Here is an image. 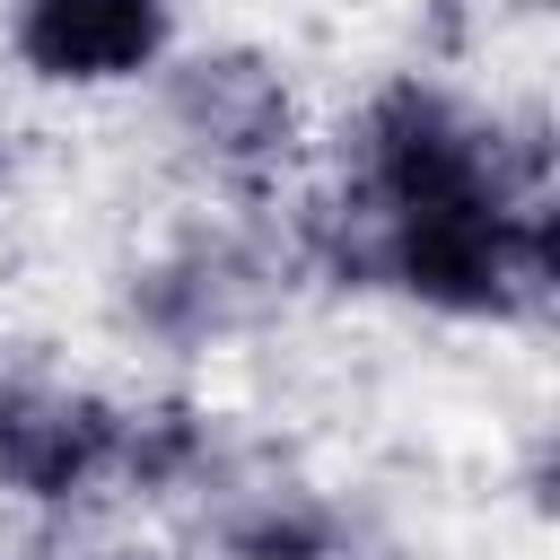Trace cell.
I'll return each mask as SVG.
<instances>
[{
    "label": "cell",
    "mask_w": 560,
    "mask_h": 560,
    "mask_svg": "<svg viewBox=\"0 0 560 560\" xmlns=\"http://www.w3.org/2000/svg\"><path fill=\"white\" fill-rule=\"evenodd\" d=\"M158 105H166L175 140L192 158H210L219 175H271L306 131L289 70L271 52H254V44H210V52L166 61L158 70Z\"/></svg>",
    "instance_id": "2"
},
{
    "label": "cell",
    "mask_w": 560,
    "mask_h": 560,
    "mask_svg": "<svg viewBox=\"0 0 560 560\" xmlns=\"http://www.w3.org/2000/svg\"><path fill=\"white\" fill-rule=\"evenodd\" d=\"M228 560H341V516L315 490H245L219 516Z\"/></svg>",
    "instance_id": "7"
},
{
    "label": "cell",
    "mask_w": 560,
    "mask_h": 560,
    "mask_svg": "<svg viewBox=\"0 0 560 560\" xmlns=\"http://www.w3.org/2000/svg\"><path fill=\"white\" fill-rule=\"evenodd\" d=\"M210 455H219L210 411H192V402H122V455H114L122 490H140V499L192 490L210 472Z\"/></svg>",
    "instance_id": "6"
},
{
    "label": "cell",
    "mask_w": 560,
    "mask_h": 560,
    "mask_svg": "<svg viewBox=\"0 0 560 560\" xmlns=\"http://www.w3.org/2000/svg\"><path fill=\"white\" fill-rule=\"evenodd\" d=\"M262 298H271V254H254L245 236H184L175 254L131 271V324L158 341H219L254 324Z\"/></svg>",
    "instance_id": "5"
},
{
    "label": "cell",
    "mask_w": 560,
    "mask_h": 560,
    "mask_svg": "<svg viewBox=\"0 0 560 560\" xmlns=\"http://www.w3.org/2000/svg\"><path fill=\"white\" fill-rule=\"evenodd\" d=\"M368 219H446V210H542L551 140L542 114H472L438 79H385L359 105L350 184Z\"/></svg>",
    "instance_id": "1"
},
{
    "label": "cell",
    "mask_w": 560,
    "mask_h": 560,
    "mask_svg": "<svg viewBox=\"0 0 560 560\" xmlns=\"http://www.w3.org/2000/svg\"><path fill=\"white\" fill-rule=\"evenodd\" d=\"M9 52L44 88H122V79L166 70L175 0H18Z\"/></svg>",
    "instance_id": "4"
},
{
    "label": "cell",
    "mask_w": 560,
    "mask_h": 560,
    "mask_svg": "<svg viewBox=\"0 0 560 560\" xmlns=\"http://www.w3.org/2000/svg\"><path fill=\"white\" fill-rule=\"evenodd\" d=\"M122 455V402L96 385L52 376H0V490L35 508H70L96 481H114Z\"/></svg>",
    "instance_id": "3"
}]
</instances>
